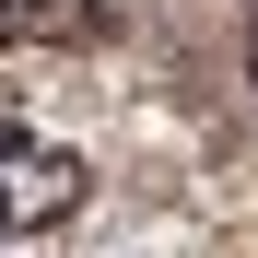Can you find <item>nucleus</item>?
<instances>
[{
	"label": "nucleus",
	"mask_w": 258,
	"mask_h": 258,
	"mask_svg": "<svg viewBox=\"0 0 258 258\" xmlns=\"http://www.w3.org/2000/svg\"><path fill=\"white\" fill-rule=\"evenodd\" d=\"M71 211H82V153L24 129V117H0V235H47Z\"/></svg>",
	"instance_id": "1"
},
{
	"label": "nucleus",
	"mask_w": 258,
	"mask_h": 258,
	"mask_svg": "<svg viewBox=\"0 0 258 258\" xmlns=\"http://www.w3.org/2000/svg\"><path fill=\"white\" fill-rule=\"evenodd\" d=\"M117 12L106 0H0V59H24V47H94Z\"/></svg>",
	"instance_id": "2"
},
{
	"label": "nucleus",
	"mask_w": 258,
	"mask_h": 258,
	"mask_svg": "<svg viewBox=\"0 0 258 258\" xmlns=\"http://www.w3.org/2000/svg\"><path fill=\"white\" fill-rule=\"evenodd\" d=\"M246 71H258V24H246Z\"/></svg>",
	"instance_id": "3"
}]
</instances>
